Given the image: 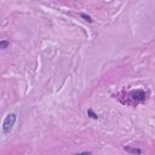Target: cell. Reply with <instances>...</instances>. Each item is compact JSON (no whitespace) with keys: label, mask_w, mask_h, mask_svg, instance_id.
<instances>
[{"label":"cell","mask_w":155,"mask_h":155,"mask_svg":"<svg viewBox=\"0 0 155 155\" xmlns=\"http://www.w3.org/2000/svg\"><path fill=\"white\" fill-rule=\"evenodd\" d=\"M125 150H126L127 153H130V154H141V153H142V150H141V149H138V148H130V147H125Z\"/></svg>","instance_id":"3957f363"},{"label":"cell","mask_w":155,"mask_h":155,"mask_svg":"<svg viewBox=\"0 0 155 155\" xmlns=\"http://www.w3.org/2000/svg\"><path fill=\"white\" fill-rule=\"evenodd\" d=\"M9 45H10V43H9L7 40H1V41H0V50H5V49H7Z\"/></svg>","instance_id":"5b68a950"},{"label":"cell","mask_w":155,"mask_h":155,"mask_svg":"<svg viewBox=\"0 0 155 155\" xmlns=\"http://www.w3.org/2000/svg\"><path fill=\"white\" fill-rule=\"evenodd\" d=\"M16 121H17V115L15 114V113H10V114L6 115V118L3 121V126H1L4 135H9V133H11Z\"/></svg>","instance_id":"6da1fadb"},{"label":"cell","mask_w":155,"mask_h":155,"mask_svg":"<svg viewBox=\"0 0 155 155\" xmlns=\"http://www.w3.org/2000/svg\"><path fill=\"white\" fill-rule=\"evenodd\" d=\"M80 16H81L82 18H84V19H86L87 22H90V23H92V22H94V19H92V18H91L89 15H86V14H81Z\"/></svg>","instance_id":"8992f818"},{"label":"cell","mask_w":155,"mask_h":155,"mask_svg":"<svg viewBox=\"0 0 155 155\" xmlns=\"http://www.w3.org/2000/svg\"><path fill=\"white\" fill-rule=\"evenodd\" d=\"M87 115H89L91 119H95V120L98 119V114H96V113L92 110V109H89V110H87Z\"/></svg>","instance_id":"277c9868"},{"label":"cell","mask_w":155,"mask_h":155,"mask_svg":"<svg viewBox=\"0 0 155 155\" xmlns=\"http://www.w3.org/2000/svg\"><path fill=\"white\" fill-rule=\"evenodd\" d=\"M129 98L132 101V104H138V103L144 102L148 98V94H146L144 90H135L127 94Z\"/></svg>","instance_id":"7a4b0ae2"}]
</instances>
